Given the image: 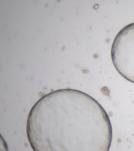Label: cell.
Returning a JSON list of instances; mask_svg holds the SVG:
<instances>
[{"label":"cell","mask_w":134,"mask_h":151,"mask_svg":"<svg viewBox=\"0 0 134 151\" xmlns=\"http://www.w3.org/2000/svg\"><path fill=\"white\" fill-rule=\"evenodd\" d=\"M27 133L34 151H109L113 137L99 103L71 88L42 96L29 112Z\"/></svg>","instance_id":"obj_1"},{"label":"cell","mask_w":134,"mask_h":151,"mask_svg":"<svg viewBox=\"0 0 134 151\" xmlns=\"http://www.w3.org/2000/svg\"><path fill=\"white\" fill-rule=\"evenodd\" d=\"M111 55L117 71L134 83V22L126 26L116 35L112 46Z\"/></svg>","instance_id":"obj_2"}]
</instances>
